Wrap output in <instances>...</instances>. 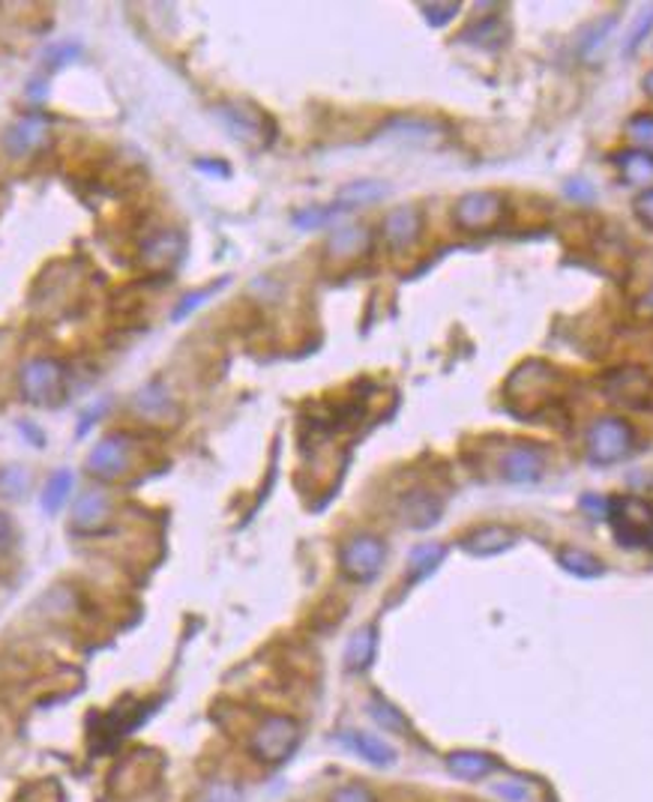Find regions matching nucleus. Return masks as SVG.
Returning a JSON list of instances; mask_svg holds the SVG:
<instances>
[{"instance_id":"f257e3e1","label":"nucleus","mask_w":653,"mask_h":802,"mask_svg":"<svg viewBox=\"0 0 653 802\" xmlns=\"http://www.w3.org/2000/svg\"><path fill=\"white\" fill-rule=\"evenodd\" d=\"M560 393V372L546 360H525L507 378V407L519 419H537L555 407Z\"/></svg>"},{"instance_id":"f03ea898","label":"nucleus","mask_w":653,"mask_h":802,"mask_svg":"<svg viewBox=\"0 0 653 802\" xmlns=\"http://www.w3.org/2000/svg\"><path fill=\"white\" fill-rule=\"evenodd\" d=\"M608 530L624 551H653V501L620 494L606 506Z\"/></svg>"},{"instance_id":"7ed1b4c3","label":"nucleus","mask_w":653,"mask_h":802,"mask_svg":"<svg viewBox=\"0 0 653 802\" xmlns=\"http://www.w3.org/2000/svg\"><path fill=\"white\" fill-rule=\"evenodd\" d=\"M213 117L219 120L222 129L231 135L234 141H240L252 151H264L270 147V141L276 135V127L261 108L249 103H225L213 108Z\"/></svg>"},{"instance_id":"20e7f679","label":"nucleus","mask_w":653,"mask_h":802,"mask_svg":"<svg viewBox=\"0 0 653 802\" xmlns=\"http://www.w3.org/2000/svg\"><path fill=\"white\" fill-rule=\"evenodd\" d=\"M300 743V725L288 716H268L261 721L249 740L252 755L268 764V767H280L294 755V749Z\"/></svg>"},{"instance_id":"39448f33","label":"nucleus","mask_w":653,"mask_h":802,"mask_svg":"<svg viewBox=\"0 0 653 802\" xmlns=\"http://www.w3.org/2000/svg\"><path fill=\"white\" fill-rule=\"evenodd\" d=\"M387 563V546L372 534L351 536L348 542L339 551V566L342 575L354 584L375 582Z\"/></svg>"},{"instance_id":"423d86ee","label":"nucleus","mask_w":653,"mask_h":802,"mask_svg":"<svg viewBox=\"0 0 653 802\" xmlns=\"http://www.w3.org/2000/svg\"><path fill=\"white\" fill-rule=\"evenodd\" d=\"M632 450V429L627 419L603 417L587 431V458L599 467L618 465Z\"/></svg>"},{"instance_id":"0eeeda50","label":"nucleus","mask_w":653,"mask_h":802,"mask_svg":"<svg viewBox=\"0 0 653 802\" xmlns=\"http://www.w3.org/2000/svg\"><path fill=\"white\" fill-rule=\"evenodd\" d=\"M63 366L51 357H34L19 372V390L31 405H55L63 393Z\"/></svg>"},{"instance_id":"6e6552de","label":"nucleus","mask_w":653,"mask_h":802,"mask_svg":"<svg viewBox=\"0 0 653 802\" xmlns=\"http://www.w3.org/2000/svg\"><path fill=\"white\" fill-rule=\"evenodd\" d=\"M507 204L498 192H467L455 201L453 219L465 231H489L503 219Z\"/></svg>"},{"instance_id":"1a4fd4ad","label":"nucleus","mask_w":653,"mask_h":802,"mask_svg":"<svg viewBox=\"0 0 653 802\" xmlns=\"http://www.w3.org/2000/svg\"><path fill=\"white\" fill-rule=\"evenodd\" d=\"M603 393L615 405L639 410V407H648V402L653 398V381L651 374L642 372V369L627 366V369H615L603 378Z\"/></svg>"},{"instance_id":"9d476101","label":"nucleus","mask_w":653,"mask_h":802,"mask_svg":"<svg viewBox=\"0 0 653 802\" xmlns=\"http://www.w3.org/2000/svg\"><path fill=\"white\" fill-rule=\"evenodd\" d=\"M546 470V455L534 443L519 441L501 455V474L513 486H534Z\"/></svg>"},{"instance_id":"9b49d317","label":"nucleus","mask_w":653,"mask_h":802,"mask_svg":"<svg viewBox=\"0 0 653 802\" xmlns=\"http://www.w3.org/2000/svg\"><path fill=\"white\" fill-rule=\"evenodd\" d=\"M129 462H132V443L127 434H108L87 455V470L99 479H117L127 474Z\"/></svg>"},{"instance_id":"f8f14e48","label":"nucleus","mask_w":653,"mask_h":802,"mask_svg":"<svg viewBox=\"0 0 653 802\" xmlns=\"http://www.w3.org/2000/svg\"><path fill=\"white\" fill-rule=\"evenodd\" d=\"M441 501L438 494L429 489H411L402 501H399V518L411 530H429L441 522Z\"/></svg>"},{"instance_id":"ddd939ff","label":"nucleus","mask_w":653,"mask_h":802,"mask_svg":"<svg viewBox=\"0 0 653 802\" xmlns=\"http://www.w3.org/2000/svg\"><path fill=\"white\" fill-rule=\"evenodd\" d=\"M515 530L503 527V524H486V527H477L462 539V551L471 554V558H498L503 551H510L515 546Z\"/></svg>"},{"instance_id":"4468645a","label":"nucleus","mask_w":653,"mask_h":802,"mask_svg":"<svg viewBox=\"0 0 653 802\" xmlns=\"http://www.w3.org/2000/svg\"><path fill=\"white\" fill-rule=\"evenodd\" d=\"M48 141V127L43 117H22L19 123H12L3 135V147L10 156H27V153L39 151Z\"/></svg>"},{"instance_id":"2eb2a0df","label":"nucleus","mask_w":653,"mask_h":802,"mask_svg":"<svg viewBox=\"0 0 653 802\" xmlns=\"http://www.w3.org/2000/svg\"><path fill=\"white\" fill-rule=\"evenodd\" d=\"M339 743L348 745L354 755L363 757V761L372 764V767H393V764H396V749L390 743H384L381 737H375V733L345 731L339 737Z\"/></svg>"},{"instance_id":"dca6fc26","label":"nucleus","mask_w":653,"mask_h":802,"mask_svg":"<svg viewBox=\"0 0 653 802\" xmlns=\"http://www.w3.org/2000/svg\"><path fill=\"white\" fill-rule=\"evenodd\" d=\"M420 210L417 207L405 204V207L390 210L384 219L387 243L393 246V249H405V246H411L420 237Z\"/></svg>"},{"instance_id":"f3484780","label":"nucleus","mask_w":653,"mask_h":802,"mask_svg":"<svg viewBox=\"0 0 653 802\" xmlns=\"http://www.w3.org/2000/svg\"><path fill=\"white\" fill-rule=\"evenodd\" d=\"M108 498L103 491H87L84 498H79L75 510H72V527L75 530H84V534H94L103 524L108 522Z\"/></svg>"},{"instance_id":"a211bd4d","label":"nucleus","mask_w":653,"mask_h":802,"mask_svg":"<svg viewBox=\"0 0 653 802\" xmlns=\"http://www.w3.org/2000/svg\"><path fill=\"white\" fill-rule=\"evenodd\" d=\"M372 243V234L369 228H360V225H345V228H339L333 237H330V243H326V252L333 261H351V258H360L366 249Z\"/></svg>"},{"instance_id":"6ab92c4d","label":"nucleus","mask_w":653,"mask_h":802,"mask_svg":"<svg viewBox=\"0 0 653 802\" xmlns=\"http://www.w3.org/2000/svg\"><path fill=\"white\" fill-rule=\"evenodd\" d=\"M180 255H183V237L177 231L156 234L144 243V264H151L156 270L175 267Z\"/></svg>"},{"instance_id":"aec40b11","label":"nucleus","mask_w":653,"mask_h":802,"mask_svg":"<svg viewBox=\"0 0 653 802\" xmlns=\"http://www.w3.org/2000/svg\"><path fill=\"white\" fill-rule=\"evenodd\" d=\"M447 769L455 779L479 781L498 769V761L486 752H453V755H447Z\"/></svg>"},{"instance_id":"412c9836","label":"nucleus","mask_w":653,"mask_h":802,"mask_svg":"<svg viewBox=\"0 0 653 802\" xmlns=\"http://www.w3.org/2000/svg\"><path fill=\"white\" fill-rule=\"evenodd\" d=\"M558 563L560 570L570 572L575 578H582V582H594V578H603L606 575V566H603V560L594 558L591 551H582V548H560L558 551Z\"/></svg>"},{"instance_id":"4be33fe9","label":"nucleus","mask_w":653,"mask_h":802,"mask_svg":"<svg viewBox=\"0 0 653 802\" xmlns=\"http://www.w3.org/2000/svg\"><path fill=\"white\" fill-rule=\"evenodd\" d=\"M620 177L632 187H653V153L648 151H624L615 153Z\"/></svg>"},{"instance_id":"5701e85b","label":"nucleus","mask_w":653,"mask_h":802,"mask_svg":"<svg viewBox=\"0 0 653 802\" xmlns=\"http://www.w3.org/2000/svg\"><path fill=\"white\" fill-rule=\"evenodd\" d=\"M375 647H378V635H375L372 626H363L351 635L348 647H345V668L351 674H360L372 665Z\"/></svg>"},{"instance_id":"b1692460","label":"nucleus","mask_w":653,"mask_h":802,"mask_svg":"<svg viewBox=\"0 0 653 802\" xmlns=\"http://www.w3.org/2000/svg\"><path fill=\"white\" fill-rule=\"evenodd\" d=\"M443 554H447V548L438 546V542H423V546L414 548L408 554V582L417 584L429 578L441 566Z\"/></svg>"},{"instance_id":"393cba45","label":"nucleus","mask_w":653,"mask_h":802,"mask_svg":"<svg viewBox=\"0 0 653 802\" xmlns=\"http://www.w3.org/2000/svg\"><path fill=\"white\" fill-rule=\"evenodd\" d=\"M72 482H75V479H72L70 470H58V474L48 477L46 489H43V498H39L46 515H58V512L63 510V503L70 501L72 494Z\"/></svg>"},{"instance_id":"a878e982","label":"nucleus","mask_w":653,"mask_h":802,"mask_svg":"<svg viewBox=\"0 0 653 802\" xmlns=\"http://www.w3.org/2000/svg\"><path fill=\"white\" fill-rule=\"evenodd\" d=\"M384 195H390V187H384V183H378V180H354V183H348V187L339 192V204L357 207V204L381 201Z\"/></svg>"},{"instance_id":"bb28decb","label":"nucleus","mask_w":653,"mask_h":802,"mask_svg":"<svg viewBox=\"0 0 653 802\" xmlns=\"http://www.w3.org/2000/svg\"><path fill=\"white\" fill-rule=\"evenodd\" d=\"M612 27H615V15H608L603 22H596L594 27H587L582 36V43H579V51H582V58L587 63H596L599 55H603V48L608 43V34H612Z\"/></svg>"},{"instance_id":"cd10ccee","label":"nucleus","mask_w":653,"mask_h":802,"mask_svg":"<svg viewBox=\"0 0 653 802\" xmlns=\"http://www.w3.org/2000/svg\"><path fill=\"white\" fill-rule=\"evenodd\" d=\"M366 709H369V716H372L384 731H393V733H408V719L399 713V707H393L390 701L384 698H378V695H372L369 698V704H366Z\"/></svg>"},{"instance_id":"c85d7f7f","label":"nucleus","mask_w":653,"mask_h":802,"mask_svg":"<svg viewBox=\"0 0 653 802\" xmlns=\"http://www.w3.org/2000/svg\"><path fill=\"white\" fill-rule=\"evenodd\" d=\"M135 407H139L144 417H163L165 410L171 407V396H168V390L159 381H151L135 396Z\"/></svg>"},{"instance_id":"c756f323","label":"nucleus","mask_w":653,"mask_h":802,"mask_svg":"<svg viewBox=\"0 0 653 802\" xmlns=\"http://www.w3.org/2000/svg\"><path fill=\"white\" fill-rule=\"evenodd\" d=\"M345 210V204H330V207H306L300 213H294V225L300 228V231H316V228H324L330 225L333 219H339Z\"/></svg>"},{"instance_id":"7c9ffc66","label":"nucleus","mask_w":653,"mask_h":802,"mask_svg":"<svg viewBox=\"0 0 653 802\" xmlns=\"http://www.w3.org/2000/svg\"><path fill=\"white\" fill-rule=\"evenodd\" d=\"M387 135L405 141H432L438 139V127L429 120H396L387 127Z\"/></svg>"},{"instance_id":"2f4dec72","label":"nucleus","mask_w":653,"mask_h":802,"mask_svg":"<svg viewBox=\"0 0 653 802\" xmlns=\"http://www.w3.org/2000/svg\"><path fill=\"white\" fill-rule=\"evenodd\" d=\"M225 285H228V279H219L216 285H207V288H201V291L187 294L183 300L177 302V309H175V314H171V321H183V318H189V314L195 312V309H201V306L207 302V297H213L216 291H222Z\"/></svg>"},{"instance_id":"473e14b6","label":"nucleus","mask_w":653,"mask_h":802,"mask_svg":"<svg viewBox=\"0 0 653 802\" xmlns=\"http://www.w3.org/2000/svg\"><path fill=\"white\" fill-rule=\"evenodd\" d=\"M651 31H653V7H644V10L639 12L636 24H632V31H630V36H627V43H624V55H636V48L642 46L644 36L651 34Z\"/></svg>"},{"instance_id":"72a5a7b5","label":"nucleus","mask_w":653,"mask_h":802,"mask_svg":"<svg viewBox=\"0 0 653 802\" xmlns=\"http://www.w3.org/2000/svg\"><path fill=\"white\" fill-rule=\"evenodd\" d=\"M326 802H378V797L366 785H342L326 797Z\"/></svg>"},{"instance_id":"f704fd0d","label":"nucleus","mask_w":653,"mask_h":802,"mask_svg":"<svg viewBox=\"0 0 653 802\" xmlns=\"http://www.w3.org/2000/svg\"><path fill=\"white\" fill-rule=\"evenodd\" d=\"M24 489H27V474L24 470H19V467L0 470V491L7 498H19V494H24Z\"/></svg>"},{"instance_id":"c9c22d12","label":"nucleus","mask_w":653,"mask_h":802,"mask_svg":"<svg viewBox=\"0 0 653 802\" xmlns=\"http://www.w3.org/2000/svg\"><path fill=\"white\" fill-rule=\"evenodd\" d=\"M630 139L636 144H642L648 151H653V115H636L630 120Z\"/></svg>"},{"instance_id":"e433bc0d","label":"nucleus","mask_w":653,"mask_h":802,"mask_svg":"<svg viewBox=\"0 0 653 802\" xmlns=\"http://www.w3.org/2000/svg\"><path fill=\"white\" fill-rule=\"evenodd\" d=\"M459 10H462V3H426V7H423L426 22L432 24V27H443L447 22H453Z\"/></svg>"},{"instance_id":"4c0bfd02","label":"nucleus","mask_w":653,"mask_h":802,"mask_svg":"<svg viewBox=\"0 0 653 802\" xmlns=\"http://www.w3.org/2000/svg\"><path fill=\"white\" fill-rule=\"evenodd\" d=\"M495 793L507 802H525L527 800V788L522 781H501L495 785Z\"/></svg>"},{"instance_id":"58836bf2","label":"nucleus","mask_w":653,"mask_h":802,"mask_svg":"<svg viewBox=\"0 0 653 802\" xmlns=\"http://www.w3.org/2000/svg\"><path fill=\"white\" fill-rule=\"evenodd\" d=\"M636 216H639L648 228H653V189L651 192H644L642 199L636 201Z\"/></svg>"},{"instance_id":"ea45409f","label":"nucleus","mask_w":653,"mask_h":802,"mask_svg":"<svg viewBox=\"0 0 653 802\" xmlns=\"http://www.w3.org/2000/svg\"><path fill=\"white\" fill-rule=\"evenodd\" d=\"M567 195L575 201H594V187L584 183V180H570V183H567Z\"/></svg>"},{"instance_id":"a19ab883","label":"nucleus","mask_w":653,"mask_h":802,"mask_svg":"<svg viewBox=\"0 0 653 802\" xmlns=\"http://www.w3.org/2000/svg\"><path fill=\"white\" fill-rule=\"evenodd\" d=\"M106 407H108L106 398H103V402H99V405H96V407H91V410H87V414H84V417H82V426H79V434H84V431L91 429V426H94L96 419H99V417H103V414H106Z\"/></svg>"},{"instance_id":"79ce46f5","label":"nucleus","mask_w":653,"mask_h":802,"mask_svg":"<svg viewBox=\"0 0 653 802\" xmlns=\"http://www.w3.org/2000/svg\"><path fill=\"white\" fill-rule=\"evenodd\" d=\"M240 800V793L234 791V788H225V785H216L211 791V797L204 802H237Z\"/></svg>"},{"instance_id":"37998d69","label":"nucleus","mask_w":653,"mask_h":802,"mask_svg":"<svg viewBox=\"0 0 653 802\" xmlns=\"http://www.w3.org/2000/svg\"><path fill=\"white\" fill-rule=\"evenodd\" d=\"M195 168H199V171H207V175H216V177L231 175V168H228L225 163H207V159H199V163H195Z\"/></svg>"},{"instance_id":"c03bdc74","label":"nucleus","mask_w":653,"mask_h":802,"mask_svg":"<svg viewBox=\"0 0 653 802\" xmlns=\"http://www.w3.org/2000/svg\"><path fill=\"white\" fill-rule=\"evenodd\" d=\"M12 546V522L0 512V551Z\"/></svg>"},{"instance_id":"a18cd8bd","label":"nucleus","mask_w":653,"mask_h":802,"mask_svg":"<svg viewBox=\"0 0 653 802\" xmlns=\"http://www.w3.org/2000/svg\"><path fill=\"white\" fill-rule=\"evenodd\" d=\"M644 91H648V96L653 99V72H648V75H644Z\"/></svg>"},{"instance_id":"49530a36","label":"nucleus","mask_w":653,"mask_h":802,"mask_svg":"<svg viewBox=\"0 0 653 802\" xmlns=\"http://www.w3.org/2000/svg\"><path fill=\"white\" fill-rule=\"evenodd\" d=\"M644 306H648V309H651V312H653V288H651V291H648V297H644Z\"/></svg>"}]
</instances>
